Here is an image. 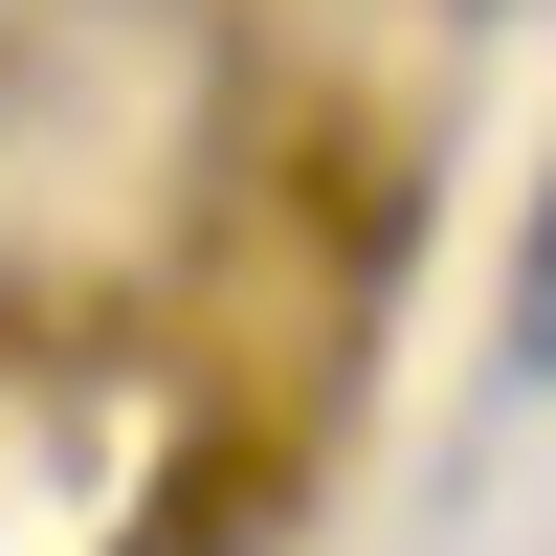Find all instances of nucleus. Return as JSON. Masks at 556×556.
I'll return each instance as SVG.
<instances>
[{
	"label": "nucleus",
	"instance_id": "nucleus-1",
	"mask_svg": "<svg viewBox=\"0 0 556 556\" xmlns=\"http://www.w3.org/2000/svg\"><path fill=\"white\" fill-rule=\"evenodd\" d=\"M513 379H556V201H534V245H513Z\"/></svg>",
	"mask_w": 556,
	"mask_h": 556
}]
</instances>
